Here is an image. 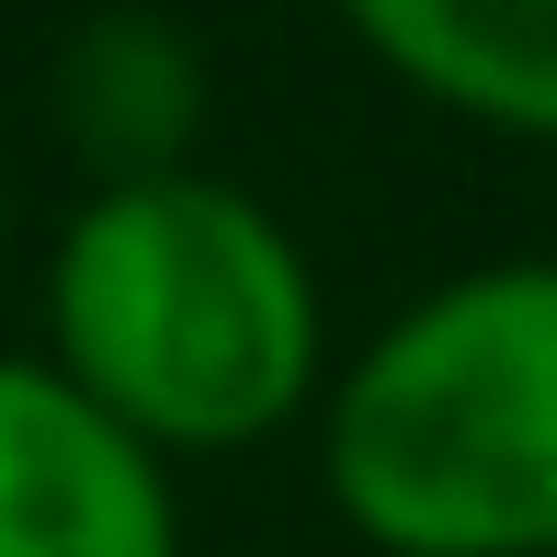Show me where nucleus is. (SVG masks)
Returning <instances> with one entry per match:
<instances>
[{
  "mask_svg": "<svg viewBox=\"0 0 557 557\" xmlns=\"http://www.w3.org/2000/svg\"><path fill=\"white\" fill-rule=\"evenodd\" d=\"M0 557H183L160 444L23 352H0Z\"/></svg>",
  "mask_w": 557,
  "mask_h": 557,
  "instance_id": "nucleus-3",
  "label": "nucleus"
},
{
  "mask_svg": "<svg viewBox=\"0 0 557 557\" xmlns=\"http://www.w3.org/2000/svg\"><path fill=\"white\" fill-rule=\"evenodd\" d=\"M58 375L160 455L262 444L319 387V273L239 183H103L46 273Z\"/></svg>",
  "mask_w": 557,
  "mask_h": 557,
  "instance_id": "nucleus-1",
  "label": "nucleus"
},
{
  "mask_svg": "<svg viewBox=\"0 0 557 557\" xmlns=\"http://www.w3.org/2000/svg\"><path fill=\"white\" fill-rule=\"evenodd\" d=\"M58 114L103 183H160L206 125V46L171 12H91L58 46Z\"/></svg>",
  "mask_w": 557,
  "mask_h": 557,
  "instance_id": "nucleus-5",
  "label": "nucleus"
},
{
  "mask_svg": "<svg viewBox=\"0 0 557 557\" xmlns=\"http://www.w3.org/2000/svg\"><path fill=\"white\" fill-rule=\"evenodd\" d=\"M0 239H12V216H0Z\"/></svg>",
  "mask_w": 557,
  "mask_h": 557,
  "instance_id": "nucleus-6",
  "label": "nucleus"
},
{
  "mask_svg": "<svg viewBox=\"0 0 557 557\" xmlns=\"http://www.w3.org/2000/svg\"><path fill=\"white\" fill-rule=\"evenodd\" d=\"M352 35L421 103L557 137V0H364Z\"/></svg>",
  "mask_w": 557,
  "mask_h": 557,
  "instance_id": "nucleus-4",
  "label": "nucleus"
},
{
  "mask_svg": "<svg viewBox=\"0 0 557 557\" xmlns=\"http://www.w3.org/2000/svg\"><path fill=\"white\" fill-rule=\"evenodd\" d=\"M331 500L387 557H557V262H478L352 352Z\"/></svg>",
  "mask_w": 557,
  "mask_h": 557,
  "instance_id": "nucleus-2",
  "label": "nucleus"
}]
</instances>
